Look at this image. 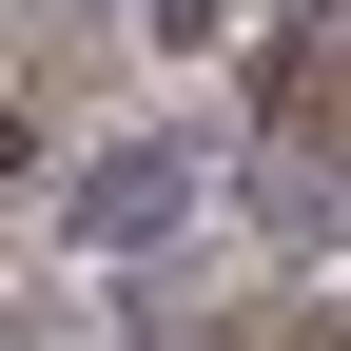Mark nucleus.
Segmentation results:
<instances>
[{"mask_svg":"<svg viewBox=\"0 0 351 351\" xmlns=\"http://www.w3.org/2000/svg\"><path fill=\"white\" fill-rule=\"evenodd\" d=\"M176 215H195V156H176V137H117V156L59 195V234H78V254H156Z\"/></svg>","mask_w":351,"mask_h":351,"instance_id":"obj_1","label":"nucleus"}]
</instances>
